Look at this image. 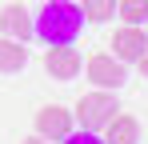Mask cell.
I'll return each mask as SVG.
<instances>
[{"label": "cell", "mask_w": 148, "mask_h": 144, "mask_svg": "<svg viewBox=\"0 0 148 144\" xmlns=\"http://www.w3.org/2000/svg\"><path fill=\"white\" fill-rule=\"evenodd\" d=\"M84 76H88L96 88L116 92L124 80H128V68H124V60L108 56V52H92V56H84Z\"/></svg>", "instance_id": "obj_3"}, {"label": "cell", "mask_w": 148, "mask_h": 144, "mask_svg": "<svg viewBox=\"0 0 148 144\" xmlns=\"http://www.w3.org/2000/svg\"><path fill=\"white\" fill-rule=\"evenodd\" d=\"M116 16L124 24H144L148 20V0H116Z\"/></svg>", "instance_id": "obj_11"}, {"label": "cell", "mask_w": 148, "mask_h": 144, "mask_svg": "<svg viewBox=\"0 0 148 144\" xmlns=\"http://www.w3.org/2000/svg\"><path fill=\"white\" fill-rule=\"evenodd\" d=\"M64 144H104V136H96V132H88V128H84L80 136H72V132H68V136H64Z\"/></svg>", "instance_id": "obj_12"}, {"label": "cell", "mask_w": 148, "mask_h": 144, "mask_svg": "<svg viewBox=\"0 0 148 144\" xmlns=\"http://www.w3.org/2000/svg\"><path fill=\"white\" fill-rule=\"evenodd\" d=\"M76 116L64 108V104H44L40 112H36V136H44V140H64L68 132H72Z\"/></svg>", "instance_id": "obj_6"}, {"label": "cell", "mask_w": 148, "mask_h": 144, "mask_svg": "<svg viewBox=\"0 0 148 144\" xmlns=\"http://www.w3.org/2000/svg\"><path fill=\"white\" fill-rule=\"evenodd\" d=\"M24 64H28V48L12 36H0V72L16 76V72H24Z\"/></svg>", "instance_id": "obj_9"}, {"label": "cell", "mask_w": 148, "mask_h": 144, "mask_svg": "<svg viewBox=\"0 0 148 144\" xmlns=\"http://www.w3.org/2000/svg\"><path fill=\"white\" fill-rule=\"evenodd\" d=\"M44 72H48L52 80H76V76H84L80 48L76 44H48V52H44Z\"/></svg>", "instance_id": "obj_4"}, {"label": "cell", "mask_w": 148, "mask_h": 144, "mask_svg": "<svg viewBox=\"0 0 148 144\" xmlns=\"http://www.w3.org/2000/svg\"><path fill=\"white\" fill-rule=\"evenodd\" d=\"M136 64H140V72H144V76H148V48H144V56H140Z\"/></svg>", "instance_id": "obj_13"}, {"label": "cell", "mask_w": 148, "mask_h": 144, "mask_svg": "<svg viewBox=\"0 0 148 144\" xmlns=\"http://www.w3.org/2000/svg\"><path fill=\"white\" fill-rule=\"evenodd\" d=\"M120 112V100H116V92H108V88H92V92H84L80 100H76V124L80 128H88V132H100L108 120Z\"/></svg>", "instance_id": "obj_2"}, {"label": "cell", "mask_w": 148, "mask_h": 144, "mask_svg": "<svg viewBox=\"0 0 148 144\" xmlns=\"http://www.w3.org/2000/svg\"><path fill=\"white\" fill-rule=\"evenodd\" d=\"M0 36H12V40H32L36 32H32V16H28L24 4H8V8H0Z\"/></svg>", "instance_id": "obj_7"}, {"label": "cell", "mask_w": 148, "mask_h": 144, "mask_svg": "<svg viewBox=\"0 0 148 144\" xmlns=\"http://www.w3.org/2000/svg\"><path fill=\"white\" fill-rule=\"evenodd\" d=\"M84 24H108L116 16V0H80Z\"/></svg>", "instance_id": "obj_10"}, {"label": "cell", "mask_w": 148, "mask_h": 144, "mask_svg": "<svg viewBox=\"0 0 148 144\" xmlns=\"http://www.w3.org/2000/svg\"><path fill=\"white\" fill-rule=\"evenodd\" d=\"M80 28H84V12L76 0H48L32 20V32L44 44H72L80 40Z\"/></svg>", "instance_id": "obj_1"}, {"label": "cell", "mask_w": 148, "mask_h": 144, "mask_svg": "<svg viewBox=\"0 0 148 144\" xmlns=\"http://www.w3.org/2000/svg\"><path fill=\"white\" fill-rule=\"evenodd\" d=\"M148 48V36L140 24H120L116 32H112V56L116 60H124V64H136L140 56H144Z\"/></svg>", "instance_id": "obj_5"}, {"label": "cell", "mask_w": 148, "mask_h": 144, "mask_svg": "<svg viewBox=\"0 0 148 144\" xmlns=\"http://www.w3.org/2000/svg\"><path fill=\"white\" fill-rule=\"evenodd\" d=\"M100 132H104V144H136L140 140V120L128 116V112H116Z\"/></svg>", "instance_id": "obj_8"}, {"label": "cell", "mask_w": 148, "mask_h": 144, "mask_svg": "<svg viewBox=\"0 0 148 144\" xmlns=\"http://www.w3.org/2000/svg\"><path fill=\"white\" fill-rule=\"evenodd\" d=\"M24 144H48V140H44V136H28Z\"/></svg>", "instance_id": "obj_14"}]
</instances>
